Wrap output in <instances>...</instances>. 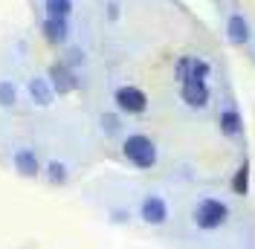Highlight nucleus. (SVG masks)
<instances>
[{"label": "nucleus", "instance_id": "f257e3e1", "mask_svg": "<svg viewBox=\"0 0 255 249\" xmlns=\"http://www.w3.org/2000/svg\"><path fill=\"white\" fill-rule=\"evenodd\" d=\"M122 151H125L128 162H133L136 168H151L157 162V145L148 139V136H142V133L128 136L125 145H122Z\"/></svg>", "mask_w": 255, "mask_h": 249}, {"label": "nucleus", "instance_id": "f03ea898", "mask_svg": "<svg viewBox=\"0 0 255 249\" xmlns=\"http://www.w3.org/2000/svg\"><path fill=\"white\" fill-rule=\"evenodd\" d=\"M226 218H229V209H226L221 200H212V197L200 200L197 203V209H194V226L203 229V232L223 226V220Z\"/></svg>", "mask_w": 255, "mask_h": 249}, {"label": "nucleus", "instance_id": "7ed1b4c3", "mask_svg": "<svg viewBox=\"0 0 255 249\" xmlns=\"http://www.w3.org/2000/svg\"><path fill=\"white\" fill-rule=\"evenodd\" d=\"M116 105H119V110H125V113H145V108H148V96L139 90V87H119L116 90Z\"/></svg>", "mask_w": 255, "mask_h": 249}, {"label": "nucleus", "instance_id": "20e7f679", "mask_svg": "<svg viewBox=\"0 0 255 249\" xmlns=\"http://www.w3.org/2000/svg\"><path fill=\"white\" fill-rule=\"evenodd\" d=\"M180 96L189 108H206L209 105V87L206 81H197V78H186L180 84Z\"/></svg>", "mask_w": 255, "mask_h": 249}, {"label": "nucleus", "instance_id": "39448f33", "mask_svg": "<svg viewBox=\"0 0 255 249\" xmlns=\"http://www.w3.org/2000/svg\"><path fill=\"white\" fill-rule=\"evenodd\" d=\"M139 215H142L145 223H151V226H162L165 220H168V206L162 197L157 194H151V197H145L142 206H139Z\"/></svg>", "mask_w": 255, "mask_h": 249}, {"label": "nucleus", "instance_id": "423d86ee", "mask_svg": "<svg viewBox=\"0 0 255 249\" xmlns=\"http://www.w3.org/2000/svg\"><path fill=\"white\" fill-rule=\"evenodd\" d=\"M49 78H52V90L55 93H73L76 90V76L67 64H52L49 67Z\"/></svg>", "mask_w": 255, "mask_h": 249}, {"label": "nucleus", "instance_id": "0eeeda50", "mask_svg": "<svg viewBox=\"0 0 255 249\" xmlns=\"http://www.w3.org/2000/svg\"><path fill=\"white\" fill-rule=\"evenodd\" d=\"M15 168L20 177H38L41 174V162H38V156L32 154L29 148H23V151L15 154Z\"/></svg>", "mask_w": 255, "mask_h": 249}, {"label": "nucleus", "instance_id": "6e6552de", "mask_svg": "<svg viewBox=\"0 0 255 249\" xmlns=\"http://www.w3.org/2000/svg\"><path fill=\"white\" fill-rule=\"evenodd\" d=\"M226 35H229V41L232 44H247L250 41V26H247V20L241 15H232L229 17V23H226Z\"/></svg>", "mask_w": 255, "mask_h": 249}, {"label": "nucleus", "instance_id": "1a4fd4ad", "mask_svg": "<svg viewBox=\"0 0 255 249\" xmlns=\"http://www.w3.org/2000/svg\"><path fill=\"white\" fill-rule=\"evenodd\" d=\"M67 35H70L67 20H55V17H47V20H44V38H47L49 44H64Z\"/></svg>", "mask_w": 255, "mask_h": 249}, {"label": "nucleus", "instance_id": "9d476101", "mask_svg": "<svg viewBox=\"0 0 255 249\" xmlns=\"http://www.w3.org/2000/svg\"><path fill=\"white\" fill-rule=\"evenodd\" d=\"M29 96H32V102L41 105V108L52 105V87L47 84V78H32L29 81Z\"/></svg>", "mask_w": 255, "mask_h": 249}, {"label": "nucleus", "instance_id": "9b49d317", "mask_svg": "<svg viewBox=\"0 0 255 249\" xmlns=\"http://www.w3.org/2000/svg\"><path fill=\"white\" fill-rule=\"evenodd\" d=\"M232 191L238 197H247L250 194V162H241L235 177H232Z\"/></svg>", "mask_w": 255, "mask_h": 249}, {"label": "nucleus", "instance_id": "f8f14e48", "mask_svg": "<svg viewBox=\"0 0 255 249\" xmlns=\"http://www.w3.org/2000/svg\"><path fill=\"white\" fill-rule=\"evenodd\" d=\"M44 9H47V17L67 20L70 12H73V0H47V3H44Z\"/></svg>", "mask_w": 255, "mask_h": 249}, {"label": "nucleus", "instance_id": "ddd939ff", "mask_svg": "<svg viewBox=\"0 0 255 249\" xmlns=\"http://www.w3.org/2000/svg\"><path fill=\"white\" fill-rule=\"evenodd\" d=\"M221 130L226 133V136L241 133V116L235 113V110H223L221 113Z\"/></svg>", "mask_w": 255, "mask_h": 249}, {"label": "nucleus", "instance_id": "4468645a", "mask_svg": "<svg viewBox=\"0 0 255 249\" xmlns=\"http://www.w3.org/2000/svg\"><path fill=\"white\" fill-rule=\"evenodd\" d=\"M47 174H49V183H55V186L67 183V168H64V162H58V159H52L47 165Z\"/></svg>", "mask_w": 255, "mask_h": 249}, {"label": "nucleus", "instance_id": "2eb2a0df", "mask_svg": "<svg viewBox=\"0 0 255 249\" xmlns=\"http://www.w3.org/2000/svg\"><path fill=\"white\" fill-rule=\"evenodd\" d=\"M15 102H17V90L9 81H0V105H3V108H12Z\"/></svg>", "mask_w": 255, "mask_h": 249}, {"label": "nucleus", "instance_id": "dca6fc26", "mask_svg": "<svg viewBox=\"0 0 255 249\" xmlns=\"http://www.w3.org/2000/svg\"><path fill=\"white\" fill-rule=\"evenodd\" d=\"M191 61H194V58H189V55H183V58L177 61V67H174V78L180 81V84H183V81H186V78L191 76Z\"/></svg>", "mask_w": 255, "mask_h": 249}, {"label": "nucleus", "instance_id": "f3484780", "mask_svg": "<svg viewBox=\"0 0 255 249\" xmlns=\"http://www.w3.org/2000/svg\"><path fill=\"white\" fill-rule=\"evenodd\" d=\"M102 127H105V133H119V127H122V122H119V116H113V113H105L102 116Z\"/></svg>", "mask_w": 255, "mask_h": 249}, {"label": "nucleus", "instance_id": "a211bd4d", "mask_svg": "<svg viewBox=\"0 0 255 249\" xmlns=\"http://www.w3.org/2000/svg\"><path fill=\"white\" fill-rule=\"evenodd\" d=\"M206 76H209V64H203V61H191V76H189V78L206 81Z\"/></svg>", "mask_w": 255, "mask_h": 249}, {"label": "nucleus", "instance_id": "6ab92c4d", "mask_svg": "<svg viewBox=\"0 0 255 249\" xmlns=\"http://www.w3.org/2000/svg\"><path fill=\"white\" fill-rule=\"evenodd\" d=\"M70 64H81V49H73L70 52Z\"/></svg>", "mask_w": 255, "mask_h": 249}]
</instances>
